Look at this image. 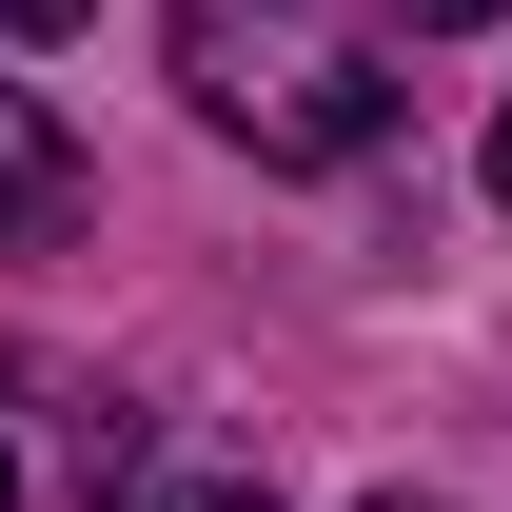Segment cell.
Here are the masks:
<instances>
[{
	"mask_svg": "<svg viewBox=\"0 0 512 512\" xmlns=\"http://www.w3.org/2000/svg\"><path fill=\"white\" fill-rule=\"evenodd\" d=\"M178 99L256 158H375L394 138V60L355 0H178Z\"/></svg>",
	"mask_w": 512,
	"mask_h": 512,
	"instance_id": "cell-1",
	"label": "cell"
},
{
	"mask_svg": "<svg viewBox=\"0 0 512 512\" xmlns=\"http://www.w3.org/2000/svg\"><path fill=\"white\" fill-rule=\"evenodd\" d=\"M60 217H79V138H60V99L0 79V256H40Z\"/></svg>",
	"mask_w": 512,
	"mask_h": 512,
	"instance_id": "cell-2",
	"label": "cell"
},
{
	"mask_svg": "<svg viewBox=\"0 0 512 512\" xmlns=\"http://www.w3.org/2000/svg\"><path fill=\"white\" fill-rule=\"evenodd\" d=\"M60 20H99V0H0V40H60Z\"/></svg>",
	"mask_w": 512,
	"mask_h": 512,
	"instance_id": "cell-3",
	"label": "cell"
},
{
	"mask_svg": "<svg viewBox=\"0 0 512 512\" xmlns=\"http://www.w3.org/2000/svg\"><path fill=\"white\" fill-rule=\"evenodd\" d=\"M493 197H512V99H493Z\"/></svg>",
	"mask_w": 512,
	"mask_h": 512,
	"instance_id": "cell-4",
	"label": "cell"
},
{
	"mask_svg": "<svg viewBox=\"0 0 512 512\" xmlns=\"http://www.w3.org/2000/svg\"><path fill=\"white\" fill-rule=\"evenodd\" d=\"M178 512H276V493H178Z\"/></svg>",
	"mask_w": 512,
	"mask_h": 512,
	"instance_id": "cell-5",
	"label": "cell"
},
{
	"mask_svg": "<svg viewBox=\"0 0 512 512\" xmlns=\"http://www.w3.org/2000/svg\"><path fill=\"white\" fill-rule=\"evenodd\" d=\"M414 20H493V0H414Z\"/></svg>",
	"mask_w": 512,
	"mask_h": 512,
	"instance_id": "cell-6",
	"label": "cell"
},
{
	"mask_svg": "<svg viewBox=\"0 0 512 512\" xmlns=\"http://www.w3.org/2000/svg\"><path fill=\"white\" fill-rule=\"evenodd\" d=\"M0 512H20V453H0Z\"/></svg>",
	"mask_w": 512,
	"mask_h": 512,
	"instance_id": "cell-7",
	"label": "cell"
},
{
	"mask_svg": "<svg viewBox=\"0 0 512 512\" xmlns=\"http://www.w3.org/2000/svg\"><path fill=\"white\" fill-rule=\"evenodd\" d=\"M375 512H414V493H375Z\"/></svg>",
	"mask_w": 512,
	"mask_h": 512,
	"instance_id": "cell-8",
	"label": "cell"
}]
</instances>
